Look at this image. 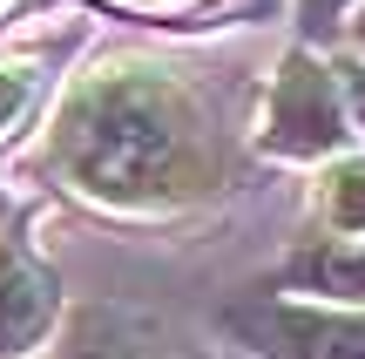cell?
I'll return each instance as SVG.
<instances>
[{
  "label": "cell",
  "mask_w": 365,
  "mask_h": 359,
  "mask_svg": "<svg viewBox=\"0 0 365 359\" xmlns=\"http://www.w3.org/2000/svg\"><path fill=\"white\" fill-rule=\"evenodd\" d=\"M54 170L108 211H170L217 183V143L182 81L102 68L54 116Z\"/></svg>",
  "instance_id": "6da1fadb"
},
{
  "label": "cell",
  "mask_w": 365,
  "mask_h": 359,
  "mask_svg": "<svg viewBox=\"0 0 365 359\" xmlns=\"http://www.w3.org/2000/svg\"><path fill=\"white\" fill-rule=\"evenodd\" d=\"M352 108H345L339 89V68L318 61V54H291L271 81V102H264V156H284V163H325L352 143Z\"/></svg>",
  "instance_id": "7a4b0ae2"
},
{
  "label": "cell",
  "mask_w": 365,
  "mask_h": 359,
  "mask_svg": "<svg viewBox=\"0 0 365 359\" xmlns=\"http://www.w3.org/2000/svg\"><path fill=\"white\" fill-rule=\"evenodd\" d=\"M223 333L257 359H365V312H331V305H304V298L230 305Z\"/></svg>",
  "instance_id": "3957f363"
},
{
  "label": "cell",
  "mask_w": 365,
  "mask_h": 359,
  "mask_svg": "<svg viewBox=\"0 0 365 359\" xmlns=\"http://www.w3.org/2000/svg\"><path fill=\"white\" fill-rule=\"evenodd\" d=\"M284 292H298L304 305L365 312V231H318L312 244H298L284 265Z\"/></svg>",
  "instance_id": "277c9868"
},
{
  "label": "cell",
  "mask_w": 365,
  "mask_h": 359,
  "mask_svg": "<svg viewBox=\"0 0 365 359\" xmlns=\"http://www.w3.org/2000/svg\"><path fill=\"white\" fill-rule=\"evenodd\" d=\"M54 312H61V285L21 244H0V359H27L54 333Z\"/></svg>",
  "instance_id": "5b68a950"
},
{
  "label": "cell",
  "mask_w": 365,
  "mask_h": 359,
  "mask_svg": "<svg viewBox=\"0 0 365 359\" xmlns=\"http://www.w3.org/2000/svg\"><path fill=\"white\" fill-rule=\"evenodd\" d=\"M318 211H325L331 231H365V163H331Z\"/></svg>",
  "instance_id": "8992f818"
},
{
  "label": "cell",
  "mask_w": 365,
  "mask_h": 359,
  "mask_svg": "<svg viewBox=\"0 0 365 359\" xmlns=\"http://www.w3.org/2000/svg\"><path fill=\"white\" fill-rule=\"evenodd\" d=\"M27 95H34V75H27V68H0V129H7V122H21Z\"/></svg>",
  "instance_id": "52a82bcc"
},
{
  "label": "cell",
  "mask_w": 365,
  "mask_h": 359,
  "mask_svg": "<svg viewBox=\"0 0 365 359\" xmlns=\"http://www.w3.org/2000/svg\"><path fill=\"white\" fill-rule=\"evenodd\" d=\"M359 7H365V0H359ZM345 14H352V0H298V27H304V34H331Z\"/></svg>",
  "instance_id": "ba28073f"
},
{
  "label": "cell",
  "mask_w": 365,
  "mask_h": 359,
  "mask_svg": "<svg viewBox=\"0 0 365 359\" xmlns=\"http://www.w3.org/2000/svg\"><path fill=\"white\" fill-rule=\"evenodd\" d=\"M339 89H345V108H352V129L365 136V61H339Z\"/></svg>",
  "instance_id": "9c48e42d"
},
{
  "label": "cell",
  "mask_w": 365,
  "mask_h": 359,
  "mask_svg": "<svg viewBox=\"0 0 365 359\" xmlns=\"http://www.w3.org/2000/svg\"><path fill=\"white\" fill-rule=\"evenodd\" d=\"M345 34H352V48H359V61H365V7L352 14V27H345Z\"/></svg>",
  "instance_id": "30bf717a"
}]
</instances>
